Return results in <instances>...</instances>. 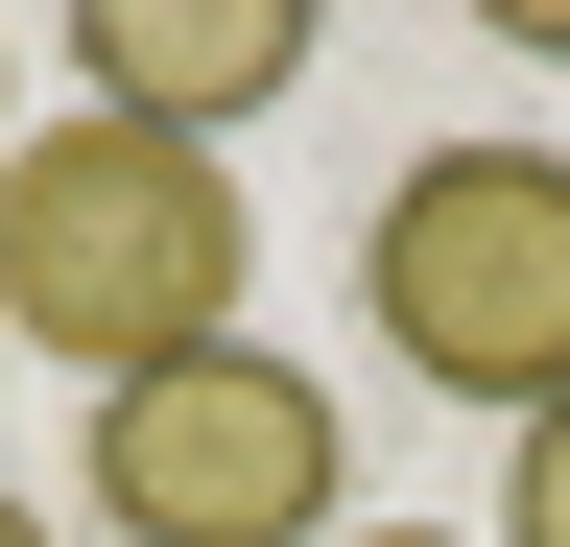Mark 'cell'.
Returning a JSON list of instances; mask_svg holds the SVG:
<instances>
[{
    "instance_id": "cell-1",
    "label": "cell",
    "mask_w": 570,
    "mask_h": 547,
    "mask_svg": "<svg viewBox=\"0 0 570 547\" xmlns=\"http://www.w3.org/2000/svg\"><path fill=\"white\" fill-rule=\"evenodd\" d=\"M262 286V215L214 144H142V119H24L0 144V333L71 381H142V358H214Z\"/></svg>"
},
{
    "instance_id": "cell-5",
    "label": "cell",
    "mask_w": 570,
    "mask_h": 547,
    "mask_svg": "<svg viewBox=\"0 0 570 547\" xmlns=\"http://www.w3.org/2000/svg\"><path fill=\"white\" fill-rule=\"evenodd\" d=\"M499 547H570V404L499 429Z\"/></svg>"
},
{
    "instance_id": "cell-8",
    "label": "cell",
    "mask_w": 570,
    "mask_h": 547,
    "mask_svg": "<svg viewBox=\"0 0 570 547\" xmlns=\"http://www.w3.org/2000/svg\"><path fill=\"white\" fill-rule=\"evenodd\" d=\"M0 144H24V96H0Z\"/></svg>"
},
{
    "instance_id": "cell-3",
    "label": "cell",
    "mask_w": 570,
    "mask_h": 547,
    "mask_svg": "<svg viewBox=\"0 0 570 547\" xmlns=\"http://www.w3.org/2000/svg\"><path fill=\"white\" fill-rule=\"evenodd\" d=\"M333 500H356V429H333L309 358H262V333L96 381V524L119 547H333Z\"/></svg>"
},
{
    "instance_id": "cell-7",
    "label": "cell",
    "mask_w": 570,
    "mask_h": 547,
    "mask_svg": "<svg viewBox=\"0 0 570 547\" xmlns=\"http://www.w3.org/2000/svg\"><path fill=\"white\" fill-rule=\"evenodd\" d=\"M333 547H452V524H333Z\"/></svg>"
},
{
    "instance_id": "cell-6",
    "label": "cell",
    "mask_w": 570,
    "mask_h": 547,
    "mask_svg": "<svg viewBox=\"0 0 570 547\" xmlns=\"http://www.w3.org/2000/svg\"><path fill=\"white\" fill-rule=\"evenodd\" d=\"M0 547H48V500H24V476H0Z\"/></svg>"
},
{
    "instance_id": "cell-4",
    "label": "cell",
    "mask_w": 570,
    "mask_h": 547,
    "mask_svg": "<svg viewBox=\"0 0 570 547\" xmlns=\"http://www.w3.org/2000/svg\"><path fill=\"white\" fill-rule=\"evenodd\" d=\"M71 72L142 144H238V119L309 96V0H71Z\"/></svg>"
},
{
    "instance_id": "cell-2",
    "label": "cell",
    "mask_w": 570,
    "mask_h": 547,
    "mask_svg": "<svg viewBox=\"0 0 570 547\" xmlns=\"http://www.w3.org/2000/svg\"><path fill=\"white\" fill-rule=\"evenodd\" d=\"M356 310L428 404H570V144H428L381 215H356Z\"/></svg>"
}]
</instances>
